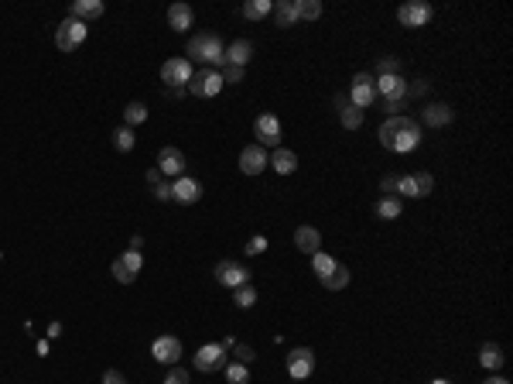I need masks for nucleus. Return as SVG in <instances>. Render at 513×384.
I'll list each match as a JSON object with an SVG mask.
<instances>
[{"mask_svg": "<svg viewBox=\"0 0 513 384\" xmlns=\"http://www.w3.org/2000/svg\"><path fill=\"white\" fill-rule=\"evenodd\" d=\"M155 169H158L164 178H182V175H185V155H182L178 148H161Z\"/></svg>", "mask_w": 513, "mask_h": 384, "instance_id": "15", "label": "nucleus"}, {"mask_svg": "<svg viewBox=\"0 0 513 384\" xmlns=\"http://www.w3.org/2000/svg\"><path fill=\"white\" fill-rule=\"evenodd\" d=\"M185 52L196 59V62H205L209 69H223L226 66V45L219 42L216 35H192L189 45H185Z\"/></svg>", "mask_w": 513, "mask_h": 384, "instance_id": "2", "label": "nucleus"}, {"mask_svg": "<svg viewBox=\"0 0 513 384\" xmlns=\"http://www.w3.org/2000/svg\"><path fill=\"white\" fill-rule=\"evenodd\" d=\"M363 117H366V114H363L359 107H353V103H349V107H346V110L339 114V121H342V128H346V130L363 128Z\"/></svg>", "mask_w": 513, "mask_h": 384, "instance_id": "33", "label": "nucleus"}, {"mask_svg": "<svg viewBox=\"0 0 513 384\" xmlns=\"http://www.w3.org/2000/svg\"><path fill=\"white\" fill-rule=\"evenodd\" d=\"M432 14H434L432 3H425V0H407V3L397 7V21L404 28H425L432 21Z\"/></svg>", "mask_w": 513, "mask_h": 384, "instance_id": "5", "label": "nucleus"}, {"mask_svg": "<svg viewBox=\"0 0 513 384\" xmlns=\"http://www.w3.org/2000/svg\"><path fill=\"white\" fill-rule=\"evenodd\" d=\"M404 210V203H400V196H384L380 203H377V216L380 220H397Z\"/></svg>", "mask_w": 513, "mask_h": 384, "instance_id": "29", "label": "nucleus"}, {"mask_svg": "<svg viewBox=\"0 0 513 384\" xmlns=\"http://www.w3.org/2000/svg\"><path fill=\"white\" fill-rule=\"evenodd\" d=\"M312 268H315V275H318V282H325L336 268H339V261L336 257H329L325 251H318V254H312Z\"/></svg>", "mask_w": 513, "mask_h": 384, "instance_id": "28", "label": "nucleus"}, {"mask_svg": "<svg viewBox=\"0 0 513 384\" xmlns=\"http://www.w3.org/2000/svg\"><path fill=\"white\" fill-rule=\"evenodd\" d=\"M253 137H257V144L267 151V148H277V141H281V121H277L274 114H260L257 121H253Z\"/></svg>", "mask_w": 513, "mask_h": 384, "instance_id": "11", "label": "nucleus"}, {"mask_svg": "<svg viewBox=\"0 0 513 384\" xmlns=\"http://www.w3.org/2000/svg\"><path fill=\"white\" fill-rule=\"evenodd\" d=\"M377 96H384V103H404L407 100V79L397 76H377Z\"/></svg>", "mask_w": 513, "mask_h": 384, "instance_id": "12", "label": "nucleus"}, {"mask_svg": "<svg viewBox=\"0 0 513 384\" xmlns=\"http://www.w3.org/2000/svg\"><path fill=\"white\" fill-rule=\"evenodd\" d=\"M192 21H196V10H192L189 3H171V7H168V24H171L175 31H189Z\"/></svg>", "mask_w": 513, "mask_h": 384, "instance_id": "20", "label": "nucleus"}, {"mask_svg": "<svg viewBox=\"0 0 513 384\" xmlns=\"http://www.w3.org/2000/svg\"><path fill=\"white\" fill-rule=\"evenodd\" d=\"M69 17H76V21H82V24L103 17V0H76L72 10H69Z\"/></svg>", "mask_w": 513, "mask_h": 384, "instance_id": "23", "label": "nucleus"}, {"mask_svg": "<svg viewBox=\"0 0 513 384\" xmlns=\"http://www.w3.org/2000/svg\"><path fill=\"white\" fill-rule=\"evenodd\" d=\"M185 93H189V89H182V86H168V89H164V96H168V100H182Z\"/></svg>", "mask_w": 513, "mask_h": 384, "instance_id": "48", "label": "nucleus"}, {"mask_svg": "<svg viewBox=\"0 0 513 384\" xmlns=\"http://www.w3.org/2000/svg\"><path fill=\"white\" fill-rule=\"evenodd\" d=\"M103 384H127V378L120 371H103Z\"/></svg>", "mask_w": 513, "mask_h": 384, "instance_id": "47", "label": "nucleus"}, {"mask_svg": "<svg viewBox=\"0 0 513 384\" xmlns=\"http://www.w3.org/2000/svg\"><path fill=\"white\" fill-rule=\"evenodd\" d=\"M155 199H158V203H168V199H171V185H168V182H158V185H155Z\"/></svg>", "mask_w": 513, "mask_h": 384, "instance_id": "45", "label": "nucleus"}, {"mask_svg": "<svg viewBox=\"0 0 513 384\" xmlns=\"http://www.w3.org/2000/svg\"><path fill=\"white\" fill-rule=\"evenodd\" d=\"M192 96H202V100H209V96H219V89H223V76L216 72V69H198L192 72V79L185 86Z\"/></svg>", "mask_w": 513, "mask_h": 384, "instance_id": "6", "label": "nucleus"}, {"mask_svg": "<svg viewBox=\"0 0 513 384\" xmlns=\"http://www.w3.org/2000/svg\"><path fill=\"white\" fill-rule=\"evenodd\" d=\"M151 357H155L158 364L175 367V364H178V357H182V340H178V337H158L155 346H151Z\"/></svg>", "mask_w": 513, "mask_h": 384, "instance_id": "16", "label": "nucleus"}, {"mask_svg": "<svg viewBox=\"0 0 513 384\" xmlns=\"http://www.w3.org/2000/svg\"><path fill=\"white\" fill-rule=\"evenodd\" d=\"M86 35H89V28L76 21V17H65L58 28H55V48L58 52H76L82 42H86Z\"/></svg>", "mask_w": 513, "mask_h": 384, "instance_id": "3", "label": "nucleus"}, {"mask_svg": "<svg viewBox=\"0 0 513 384\" xmlns=\"http://www.w3.org/2000/svg\"><path fill=\"white\" fill-rule=\"evenodd\" d=\"M380 144H384L387 151H397V155L414 151V148L421 144V124H418V121H411L407 114H400V117H387V121L380 124Z\"/></svg>", "mask_w": 513, "mask_h": 384, "instance_id": "1", "label": "nucleus"}, {"mask_svg": "<svg viewBox=\"0 0 513 384\" xmlns=\"http://www.w3.org/2000/svg\"><path fill=\"white\" fill-rule=\"evenodd\" d=\"M414 182H418V196H428V192H434V175H432V171H418V175H414Z\"/></svg>", "mask_w": 513, "mask_h": 384, "instance_id": "38", "label": "nucleus"}, {"mask_svg": "<svg viewBox=\"0 0 513 384\" xmlns=\"http://www.w3.org/2000/svg\"><path fill=\"white\" fill-rule=\"evenodd\" d=\"M233 302H237L239 309H250V305L257 302V292H253V285L246 282V285H239V289H233Z\"/></svg>", "mask_w": 513, "mask_h": 384, "instance_id": "35", "label": "nucleus"}, {"mask_svg": "<svg viewBox=\"0 0 513 384\" xmlns=\"http://www.w3.org/2000/svg\"><path fill=\"white\" fill-rule=\"evenodd\" d=\"M144 178H148V185H151V189H155L158 182H164V175H161L158 169H148V175H144Z\"/></svg>", "mask_w": 513, "mask_h": 384, "instance_id": "49", "label": "nucleus"}, {"mask_svg": "<svg viewBox=\"0 0 513 384\" xmlns=\"http://www.w3.org/2000/svg\"><path fill=\"white\" fill-rule=\"evenodd\" d=\"M144 247V237H130V251H141Z\"/></svg>", "mask_w": 513, "mask_h": 384, "instance_id": "50", "label": "nucleus"}, {"mask_svg": "<svg viewBox=\"0 0 513 384\" xmlns=\"http://www.w3.org/2000/svg\"><path fill=\"white\" fill-rule=\"evenodd\" d=\"M294 14H298V21H318L322 3L318 0H294Z\"/></svg>", "mask_w": 513, "mask_h": 384, "instance_id": "30", "label": "nucleus"}, {"mask_svg": "<svg viewBox=\"0 0 513 384\" xmlns=\"http://www.w3.org/2000/svg\"><path fill=\"white\" fill-rule=\"evenodd\" d=\"M223 371H226V384H250V367H246V364H239V360L226 364Z\"/></svg>", "mask_w": 513, "mask_h": 384, "instance_id": "31", "label": "nucleus"}, {"mask_svg": "<svg viewBox=\"0 0 513 384\" xmlns=\"http://www.w3.org/2000/svg\"><path fill=\"white\" fill-rule=\"evenodd\" d=\"M144 121H148V107H144V103L134 100V103L123 107V128H137V124H144Z\"/></svg>", "mask_w": 513, "mask_h": 384, "instance_id": "27", "label": "nucleus"}, {"mask_svg": "<svg viewBox=\"0 0 513 384\" xmlns=\"http://www.w3.org/2000/svg\"><path fill=\"white\" fill-rule=\"evenodd\" d=\"M233 353H237L239 364H246V367H250V360L257 357V353H253V346H246V343H237V346H233Z\"/></svg>", "mask_w": 513, "mask_h": 384, "instance_id": "41", "label": "nucleus"}, {"mask_svg": "<svg viewBox=\"0 0 513 384\" xmlns=\"http://www.w3.org/2000/svg\"><path fill=\"white\" fill-rule=\"evenodd\" d=\"M230 364V357H226V350L219 346V343H205V346H198V353L192 357V367L202 371V374H216V371H223Z\"/></svg>", "mask_w": 513, "mask_h": 384, "instance_id": "4", "label": "nucleus"}, {"mask_svg": "<svg viewBox=\"0 0 513 384\" xmlns=\"http://www.w3.org/2000/svg\"><path fill=\"white\" fill-rule=\"evenodd\" d=\"M294 247L301 251V254H318V247H322V233H318L315 226H298L294 230Z\"/></svg>", "mask_w": 513, "mask_h": 384, "instance_id": "19", "label": "nucleus"}, {"mask_svg": "<svg viewBox=\"0 0 513 384\" xmlns=\"http://www.w3.org/2000/svg\"><path fill=\"white\" fill-rule=\"evenodd\" d=\"M164 384H189V371H185V367H171L168 378H164Z\"/></svg>", "mask_w": 513, "mask_h": 384, "instance_id": "42", "label": "nucleus"}, {"mask_svg": "<svg viewBox=\"0 0 513 384\" xmlns=\"http://www.w3.org/2000/svg\"><path fill=\"white\" fill-rule=\"evenodd\" d=\"M250 55H253V45L246 42V38H237L233 45H226V66H237V69H246Z\"/></svg>", "mask_w": 513, "mask_h": 384, "instance_id": "22", "label": "nucleus"}, {"mask_svg": "<svg viewBox=\"0 0 513 384\" xmlns=\"http://www.w3.org/2000/svg\"><path fill=\"white\" fill-rule=\"evenodd\" d=\"M274 17H277V28H294L298 24L294 0H274Z\"/></svg>", "mask_w": 513, "mask_h": 384, "instance_id": "24", "label": "nucleus"}, {"mask_svg": "<svg viewBox=\"0 0 513 384\" xmlns=\"http://www.w3.org/2000/svg\"><path fill=\"white\" fill-rule=\"evenodd\" d=\"M452 117H455V110H452L448 103H428V107L421 110V121H425L428 128H445V124H452Z\"/></svg>", "mask_w": 513, "mask_h": 384, "instance_id": "18", "label": "nucleus"}, {"mask_svg": "<svg viewBox=\"0 0 513 384\" xmlns=\"http://www.w3.org/2000/svg\"><path fill=\"white\" fill-rule=\"evenodd\" d=\"M264 169H267V151L260 144H246L239 151V171L243 175H260Z\"/></svg>", "mask_w": 513, "mask_h": 384, "instance_id": "17", "label": "nucleus"}, {"mask_svg": "<svg viewBox=\"0 0 513 384\" xmlns=\"http://www.w3.org/2000/svg\"><path fill=\"white\" fill-rule=\"evenodd\" d=\"M397 72H400V62L394 55H380L377 59V76H397Z\"/></svg>", "mask_w": 513, "mask_h": 384, "instance_id": "37", "label": "nucleus"}, {"mask_svg": "<svg viewBox=\"0 0 513 384\" xmlns=\"http://www.w3.org/2000/svg\"><path fill=\"white\" fill-rule=\"evenodd\" d=\"M274 10V0H246L243 3V17L246 21H264Z\"/></svg>", "mask_w": 513, "mask_h": 384, "instance_id": "25", "label": "nucleus"}, {"mask_svg": "<svg viewBox=\"0 0 513 384\" xmlns=\"http://www.w3.org/2000/svg\"><path fill=\"white\" fill-rule=\"evenodd\" d=\"M482 384H510V381H507V378H500V374H493V378H486Z\"/></svg>", "mask_w": 513, "mask_h": 384, "instance_id": "51", "label": "nucleus"}, {"mask_svg": "<svg viewBox=\"0 0 513 384\" xmlns=\"http://www.w3.org/2000/svg\"><path fill=\"white\" fill-rule=\"evenodd\" d=\"M267 165L277 171V175H291L298 169V155L287 151V148H274V155H267Z\"/></svg>", "mask_w": 513, "mask_h": 384, "instance_id": "21", "label": "nucleus"}, {"mask_svg": "<svg viewBox=\"0 0 513 384\" xmlns=\"http://www.w3.org/2000/svg\"><path fill=\"white\" fill-rule=\"evenodd\" d=\"M312 371H315V350L312 346H298V350L287 353V374L294 381H305Z\"/></svg>", "mask_w": 513, "mask_h": 384, "instance_id": "10", "label": "nucleus"}, {"mask_svg": "<svg viewBox=\"0 0 513 384\" xmlns=\"http://www.w3.org/2000/svg\"><path fill=\"white\" fill-rule=\"evenodd\" d=\"M171 199L175 203H182V206H192L202 199V182L192 178V175H182V178H175V185H171Z\"/></svg>", "mask_w": 513, "mask_h": 384, "instance_id": "13", "label": "nucleus"}, {"mask_svg": "<svg viewBox=\"0 0 513 384\" xmlns=\"http://www.w3.org/2000/svg\"><path fill=\"white\" fill-rule=\"evenodd\" d=\"M479 364H482L486 371H500V367H503V350H500L496 343H486V346L479 350Z\"/></svg>", "mask_w": 513, "mask_h": 384, "instance_id": "26", "label": "nucleus"}, {"mask_svg": "<svg viewBox=\"0 0 513 384\" xmlns=\"http://www.w3.org/2000/svg\"><path fill=\"white\" fill-rule=\"evenodd\" d=\"M349 103L359 107V110H366V107H373V103H377V83H373V76H370V72H356V76H353Z\"/></svg>", "mask_w": 513, "mask_h": 384, "instance_id": "7", "label": "nucleus"}, {"mask_svg": "<svg viewBox=\"0 0 513 384\" xmlns=\"http://www.w3.org/2000/svg\"><path fill=\"white\" fill-rule=\"evenodd\" d=\"M332 107H336V110L342 114V110L349 107V93H336V96H332Z\"/></svg>", "mask_w": 513, "mask_h": 384, "instance_id": "46", "label": "nucleus"}, {"mask_svg": "<svg viewBox=\"0 0 513 384\" xmlns=\"http://www.w3.org/2000/svg\"><path fill=\"white\" fill-rule=\"evenodd\" d=\"M322 285H325L329 292H342V289L349 285V271H346V268L339 264V268H336V271H332V275H329V278L322 282Z\"/></svg>", "mask_w": 513, "mask_h": 384, "instance_id": "32", "label": "nucleus"}, {"mask_svg": "<svg viewBox=\"0 0 513 384\" xmlns=\"http://www.w3.org/2000/svg\"><path fill=\"white\" fill-rule=\"evenodd\" d=\"M397 178H400V175H384V178H380V192H384V196H397Z\"/></svg>", "mask_w": 513, "mask_h": 384, "instance_id": "43", "label": "nucleus"}, {"mask_svg": "<svg viewBox=\"0 0 513 384\" xmlns=\"http://www.w3.org/2000/svg\"><path fill=\"white\" fill-rule=\"evenodd\" d=\"M428 93V79H414V83H407V100L411 96H425Z\"/></svg>", "mask_w": 513, "mask_h": 384, "instance_id": "44", "label": "nucleus"}, {"mask_svg": "<svg viewBox=\"0 0 513 384\" xmlns=\"http://www.w3.org/2000/svg\"><path fill=\"white\" fill-rule=\"evenodd\" d=\"M192 79V62L189 59H182V55H175V59H168L164 66H161V83L164 86H189Z\"/></svg>", "mask_w": 513, "mask_h": 384, "instance_id": "8", "label": "nucleus"}, {"mask_svg": "<svg viewBox=\"0 0 513 384\" xmlns=\"http://www.w3.org/2000/svg\"><path fill=\"white\" fill-rule=\"evenodd\" d=\"M264 251H267V237H264V233H253L250 244H246V254L257 257V254H264Z\"/></svg>", "mask_w": 513, "mask_h": 384, "instance_id": "39", "label": "nucleus"}, {"mask_svg": "<svg viewBox=\"0 0 513 384\" xmlns=\"http://www.w3.org/2000/svg\"><path fill=\"white\" fill-rule=\"evenodd\" d=\"M113 144H117V151H130V148L137 144L134 128H117V130H113Z\"/></svg>", "mask_w": 513, "mask_h": 384, "instance_id": "34", "label": "nucleus"}, {"mask_svg": "<svg viewBox=\"0 0 513 384\" xmlns=\"http://www.w3.org/2000/svg\"><path fill=\"white\" fill-rule=\"evenodd\" d=\"M432 384H452V381H445V378H434V381H432Z\"/></svg>", "mask_w": 513, "mask_h": 384, "instance_id": "52", "label": "nucleus"}, {"mask_svg": "<svg viewBox=\"0 0 513 384\" xmlns=\"http://www.w3.org/2000/svg\"><path fill=\"white\" fill-rule=\"evenodd\" d=\"M397 196L421 199V196H418V182H414V175H400V178H397Z\"/></svg>", "mask_w": 513, "mask_h": 384, "instance_id": "36", "label": "nucleus"}, {"mask_svg": "<svg viewBox=\"0 0 513 384\" xmlns=\"http://www.w3.org/2000/svg\"><path fill=\"white\" fill-rule=\"evenodd\" d=\"M216 278H219V285H226V289H239V285L250 282V271H246L239 261H219V264H216Z\"/></svg>", "mask_w": 513, "mask_h": 384, "instance_id": "14", "label": "nucleus"}, {"mask_svg": "<svg viewBox=\"0 0 513 384\" xmlns=\"http://www.w3.org/2000/svg\"><path fill=\"white\" fill-rule=\"evenodd\" d=\"M141 268H144V257H141V251H123V254L113 261V278H117L120 285H130V282H137Z\"/></svg>", "mask_w": 513, "mask_h": 384, "instance_id": "9", "label": "nucleus"}, {"mask_svg": "<svg viewBox=\"0 0 513 384\" xmlns=\"http://www.w3.org/2000/svg\"><path fill=\"white\" fill-rule=\"evenodd\" d=\"M219 76H223V86H226V83L237 86L239 79H243V69H237V66H223V69H219Z\"/></svg>", "mask_w": 513, "mask_h": 384, "instance_id": "40", "label": "nucleus"}]
</instances>
